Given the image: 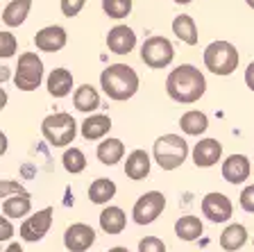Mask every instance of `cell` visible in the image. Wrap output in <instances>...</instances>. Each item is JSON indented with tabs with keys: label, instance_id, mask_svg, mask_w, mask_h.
<instances>
[{
	"label": "cell",
	"instance_id": "cell-1",
	"mask_svg": "<svg viewBox=\"0 0 254 252\" xmlns=\"http://www.w3.org/2000/svg\"><path fill=\"white\" fill-rule=\"evenodd\" d=\"M206 78L193 64H180L166 78V93L180 102V105H193L204 95Z\"/></svg>",
	"mask_w": 254,
	"mask_h": 252
},
{
	"label": "cell",
	"instance_id": "cell-2",
	"mask_svg": "<svg viewBox=\"0 0 254 252\" xmlns=\"http://www.w3.org/2000/svg\"><path fill=\"white\" fill-rule=\"evenodd\" d=\"M100 86L107 93V98L116 100V102H125V100L136 95L138 75L127 64H109L100 73Z\"/></svg>",
	"mask_w": 254,
	"mask_h": 252
},
{
	"label": "cell",
	"instance_id": "cell-3",
	"mask_svg": "<svg viewBox=\"0 0 254 252\" xmlns=\"http://www.w3.org/2000/svg\"><path fill=\"white\" fill-rule=\"evenodd\" d=\"M152 157L161 170H175L189 157V143L180 134H164L152 146Z\"/></svg>",
	"mask_w": 254,
	"mask_h": 252
},
{
	"label": "cell",
	"instance_id": "cell-4",
	"mask_svg": "<svg viewBox=\"0 0 254 252\" xmlns=\"http://www.w3.org/2000/svg\"><path fill=\"white\" fill-rule=\"evenodd\" d=\"M41 134L50 146L66 148L77 137V121H75L70 114H66V111L50 114V116H46L41 123Z\"/></svg>",
	"mask_w": 254,
	"mask_h": 252
},
{
	"label": "cell",
	"instance_id": "cell-5",
	"mask_svg": "<svg viewBox=\"0 0 254 252\" xmlns=\"http://www.w3.org/2000/svg\"><path fill=\"white\" fill-rule=\"evenodd\" d=\"M238 50L229 41H211L204 48V66L213 75H232L238 69Z\"/></svg>",
	"mask_w": 254,
	"mask_h": 252
},
{
	"label": "cell",
	"instance_id": "cell-6",
	"mask_svg": "<svg viewBox=\"0 0 254 252\" xmlns=\"http://www.w3.org/2000/svg\"><path fill=\"white\" fill-rule=\"evenodd\" d=\"M43 82V62L37 53H23L14 71V84L21 91H34Z\"/></svg>",
	"mask_w": 254,
	"mask_h": 252
},
{
	"label": "cell",
	"instance_id": "cell-7",
	"mask_svg": "<svg viewBox=\"0 0 254 252\" xmlns=\"http://www.w3.org/2000/svg\"><path fill=\"white\" fill-rule=\"evenodd\" d=\"M175 59V48L166 37H150L141 46V62L152 71L168 69Z\"/></svg>",
	"mask_w": 254,
	"mask_h": 252
},
{
	"label": "cell",
	"instance_id": "cell-8",
	"mask_svg": "<svg viewBox=\"0 0 254 252\" xmlns=\"http://www.w3.org/2000/svg\"><path fill=\"white\" fill-rule=\"evenodd\" d=\"M166 209V198L161 191H148L134 202L132 218L136 225H152Z\"/></svg>",
	"mask_w": 254,
	"mask_h": 252
},
{
	"label": "cell",
	"instance_id": "cell-9",
	"mask_svg": "<svg viewBox=\"0 0 254 252\" xmlns=\"http://www.w3.org/2000/svg\"><path fill=\"white\" fill-rule=\"evenodd\" d=\"M53 214H55L53 207H46V209L37 211V214L27 216L25 221L21 223V227H18V234H21L23 241H27V243L41 241L48 232H50V227H53Z\"/></svg>",
	"mask_w": 254,
	"mask_h": 252
},
{
	"label": "cell",
	"instance_id": "cell-10",
	"mask_svg": "<svg viewBox=\"0 0 254 252\" xmlns=\"http://www.w3.org/2000/svg\"><path fill=\"white\" fill-rule=\"evenodd\" d=\"M202 214L211 223H227L234 214V205L225 193L211 191L202 198Z\"/></svg>",
	"mask_w": 254,
	"mask_h": 252
},
{
	"label": "cell",
	"instance_id": "cell-11",
	"mask_svg": "<svg viewBox=\"0 0 254 252\" xmlns=\"http://www.w3.org/2000/svg\"><path fill=\"white\" fill-rule=\"evenodd\" d=\"M95 243V230L86 223H73L64 232V246L68 252H86Z\"/></svg>",
	"mask_w": 254,
	"mask_h": 252
},
{
	"label": "cell",
	"instance_id": "cell-12",
	"mask_svg": "<svg viewBox=\"0 0 254 252\" xmlns=\"http://www.w3.org/2000/svg\"><path fill=\"white\" fill-rule=\"evenodd\" d=\"M68 41V34L62 25H48L34 34V46L41 53H59Z\"/></svg>",
	"mask_w": 254,
	"mask_h": 252
},
{
	"label": "cell",
	"instance_id": "cell-13",
	"mask_svg": "<svg viewBox=\"0 0 254 252\" xmlns=\"http://www.w3.org/2000/svg\"><path fill=\"white\" fill-rule=\"evenodd\" d=\"M197 168H211L222 157V143L218 139H200L190 150Z\"/></svg>",
	"mask_w": 254,
	"mask_h": 252
},
{
	"label": "cell",
	"instance_id": "cell-14",
	"mask_svg": "<svg viewBox=\"0 0 254 252\" xmlns=\"http://www.w3.org/2000/svg\"><path fill=\"white\" fill-rule=\"evenodd\" d=\"M252 175V164L245 155H229L222 162V177L229 184H243Z\"/></svg>",
	"mask_w": 254,
	"mask_h": 252
},
{
	"label": "cell",
	"instance_id": "cell-15",
	"mask_svg": "<svg viewBox=\"0 0 254 252\" xmlns=\"http://www.w3.org/2000/svg\"><path fill=\"white\" fill-rule=\"evenodd\" d=\"M107 48L114 55H129L136 48V34L132 27L116 25L107 32Z\"/></svg>",
	"mask_w": 254,
	"mask_h": 252
},
{
	"label": "cell",
	"instance_id": "cell-16",
	"mask_svg": "<svg viewBox=\"0 0 254 252\" xmlns=\"http://www.w3.org/2000/svg\"><path fill=\"white\" fill-rule=\"evenodd\" d=\"M111 130V118L107 114H91L79 125V132L86 141H102Z\"/></svg>",
	"mask_w": 254,
	"mask_h": 252
},
{
	"label": "cell",
	"instance_id": "cell-17",
	"mask_svg": "<svg viewBox=\"0 0 254 252\" xmlns=\"http://www.w3.org/2000/svg\"><path fill=\"white\" fill-rule=\"evenodd\" d=\"M150 168H152V159L145 150H132L127 155V162H125V175L134 182H141L150 175Z\"/></svg>",
	"mask_w": 254,
	"mask_h": 252
},
{
	"label": "cell",
	"instance_id": "cell-18",
	"mask_svg": "<svg viewBox=\"0 0 254 252\" xmlns=\"http://www.w3.org/2000/svg\"><path fill=\"white\" fill-rule=\"evenodd\" d=\"M73 105L77 111L91 116L98 107H100V93H98V89H95L93 84H82V86H77L73 93Z\"/></svg>",
	"mask_w": 254,
	"mask_h": 252
},
{
	"label": "cell",
	"instance_id": "cell-19",
	"mask_svg": "<svg viewBox=\"0 0 254 252\" xmlns=\"http://www.w3.org/2000/svg\"><path fill=\"white\" fill-rule=\"evenodd\" d=\"M95 157H98L100 164H105V166H116V164L125 157V143H123L121 139H114V137L102 139V141L98 143Z\"/></svg>",
	"mask_w": 254,
	"mask_h": 252
},
{
	"label": "cell",
	"instance_id": "cell-20",
	"mask_svg": "<svg viewBox=\"0 0 254 252\" xmlns=\"http://www.w3.org/2000/svg\"><path fill=\"white\" fill-rule=\"evenodd\" d=\"M46 86H48V93L53 98H66L73 91V73L66 69L50 71V75L46 80Z\"/></svg>",
	"mask_w": 254,
	"mask_h": 252
},
{
	"label": "cell",
	"instance_id": "cell-21",
	"mask_svg": "<svg viewBox=\"0 0 254 252\" xmlns=\"http://www.w3.org/2000/svg\"><path fill=\"white\" fill-rule=\"evenodd\" d=\"M248 243V227L241 223H232L225 227V232L220 234V248L225 252H236Z\"/></svg>",
	"mask_w": 254,
	"mask_h": 252
},
{
	"label": "cell",
	"instance_id": "cell-22",
	"mask_svg": "<svg viewBox=\"0 0 254 252\" xmlns=\"http://www.w3.org/2000/svg\"><path fill=\"white\" fill-rule=\"evenodd\" d=\"M32 211V195L27 191L23 193H16V195H9L7 200H2V216L7 218H23Z\"/></svg>",
	"mask_w": 254,
	"mask_h": 252
},
{
	"label": "cell",
	"instance_id": "cell-23",
	"mask_svg": "<svg viewBox=\"0 0 254 252\" xmlns=\"http://www.w3.org/2000/svg\"><path fill=\"white\" fill-rule=\"evenodd\" d=\"M180 127L189 137H200V134H204V132L209 130V116L200 109H190V111H186V114H182Z\"/></svg>",
	"mask_w": 254,
	"mask_h": 252
},
{
	"label": "cell",
	"instance_id": "cell-24",
	"mask_svg": "<svg viewBox=\"0 0 254 252\" xmlns=\"http://www.w3.org/2000/svg\"><path fill=\"white\" fill-rule=\"evenodd\" d=\"M125 225H127V216H125V211H123L121 207L109 205V207L102 209L100 227H102L105 234H121V232L125 230Z\"/></svg>",
	"mask_w": 254,
	"mask_h": 252
},
{
	"label": "cell",
	"instance_id": "cell-25",
	"mask_svg": "<svg viewBox=\"0 0 254 252\" xmlns=\"http://www.w3.org/2000/svg\"><path fill=\"white\" fill-rule=\"evenodd\" d=\"M173 34L180 39L182 43H186V46H195L197 39H200V37H197L195 21H193L189 14L175 16V21H173Z\"/></svg>",
	"mask_w": 254,
	"mask_h": 252
},
{
	"label": "cell",
	"instance_id": "cell-26",
	"mask_svg": "<svg viewBox=\"0 0 254 252\" xmlns=\"http://www.w3.org/2000/svg\"><path fill=\"white\" fill-rule=\"evenodd\" d=\"M32 9V0H11L9 5L2 9V23L7 27H18L25 23L27 14Z\"/></svg>",
	"mask_w": 254,
	"mask_h": 252
},
{
	"label": "cell",
	"instance_id": "cell-27",
	"mask_svg": "<svg viewBox=\"0 0 254 252\" xmlns=\"http://www.w3.org/2000/svg\"><path fill=\"white\" fill-rule=\"evenodd\" d=\"M202 232H204V225H202V221L197 216H182V218H177V223H175V234H177V239H182V241H186V243L200 239Z\"/></svg>",
	"mask_w": 254,
	"mask_h": 252
},
{
	"label": "cell",
	"instance_id": "cell-28",
	"mask_svg": "<svg viewBox=\"0 0 254 252\" xmlns=\"http://www.w3.org/2000/svg\"><path fill=\"white\" fill-rule=\"evenodd\" d=\"M116 182L109 177H98L89 186V200L93 205H107L114 195H116Z\"/></svg>",
	"mask_w": 254,
	"mask_h": 252
},
{
	"label": "cell",
	"instance_id": "cell-29",
	"mask_svg": "<svg viewBox=\"0 0 254 252\" xmlns=\"http://www.w3.org/2000/svg\"><path fill=\"white\" fill-rule=\"evenodd\" d=\"M62 164L70 175H79L86 168V155L75 146L66 148V153H64V157H62Z\"/></svg>",
	"mask_w": 254,
	"mask_h": 252
},
{
	"label": "cell",
	"instance_id": "cell-30",
	"mask_svg": "<svg viewBox=\"0 0 254 252\" xmlns=\"http://www.w3.org/2000/svg\"><path fill=\"white\" fill-rule=\"evenodd\" d=\"M102 9H105V14L109 18L121 21L132 11V0H102Z\"/></svg>",
	"mask_w": 254,
	"mask_h": 252
},
{
	"label": "cell",
	"instance_id": "cell-31",
	"mask_svg": "<svg viewBox=\"0 0 254 252\" xmlns=\"http://www.w3.org/2000/svg\"><path fill=\"white\" fill-rule=\"evenodd\" d=\"M18 50V41L11 32H0V57H14Z\"/></svg>",
	"mask_w": 254,
	"mask_h": 252
},
{
	"label": "cell",
	"instance_id": "cell-32",
	"mask_svg": "<svg viewBox=\"0 0 254 252\" xmlns=\"http://www.w3.org/2000/svg\"><path fill=\"white\" fill-rule=\"evenodd\" d=\"M138 252H166V243L159 237H145L138 241Z\"/></svg>",
	"mask_w": 254,
	"mask_h": 252
},
{
	"label": "cell",
	"instance_id": "cell-33",
	"mask_svg": "<svg viewBox=\"0 0 254 252\" xmlns=\"http://www.w3.org/2000/svg\"><path fill=\"white\" fill-rule=\"evenodd\" d=\"M23 184L16 182V179H0V200H7L9 195L23 193Z\"/></svg>",
	"mask_w": 254,
	"mask_h": 252
},
{
	"label": "cell",
	"instance_id": "cell-34",
	"mask_svg": "<svg viewBox=\"0 0 254 252\" xmlns=\"http://www.w3.org/2000/svg\"><path fill=\"white\" fill-rule=\"evenodd\" d=\"M86 0H62V14L66 16V18H75V16L79 14V11L84 9Z\"/></svg>",
	"mask_w": 254,
	"mask_h": 252
},
{
	"label": "cell",
	"instance_id": "cell-35",
	"mask_svg": "<svg viewBox=\"0 0 254 252\" xmlns=\"http://www.w3.org/2000/svg\"><path fill=\"white\" fill-rule=\"evenodd\" d=\"M238 202H241V209L248 211V214H254V184H248L243 191H241V198H238Z\"/></svg>",
	"mask_w": 254,
	"mask_h": 252
},
{
	"label": "cell",
	"instance_id": "cell-36",
	"mask_svg": "<svg viewBox=\"0 0 254 252\" xmlns=\"http://www.w3.org/2000/svg\"><path fill=\"white\" fill-rule=\"evenodd\" d=\"M14 237V225L7 216H0V241H9Z\"/></svg>",
	"mask_w": 254,
	"mask_h": 252
},
{
	"label": "cell",
	"instance_id": "cell-37",
	"mask_svg": "<svg viewBox=\"0 0 254 252\" xmlns=\"http://www.w3.org/2000/svg\"><path fill=\"white\" fill-rule=\"evenodd\" d=\"M245 84H248L250 91H254V62H250L248 69H245Z\"/></svg>",
	"mask_w": 254,
	"mask_h": 252
},
{
	"label": "cell",
	"instance_id": "cell-38",
	"mask_svg": "<svg viewBox=\"0 0 254 252\" xmlns=\"http://www.w3.org/2000/svg\"><path fill=\"white\" fill-rule=\"evenodd\" d=\"M7 148H9V139H7L5 132H0V157L7 153Z\"/></svg>",
	"mask_w": 254,
	"mask_h": 252
},
{
	"label": "cell",
	"instance_id": "cell-39",
	"mask_svg": "<svg viewBox=\"0 0 254 252\" xmlns=\"http://www.w3.org/2000/svg\"><path fill=\"white\" fill-rule=\"evenodd\" d=\"M7 100H9V95H7V91L2 89V86H0V111L7 107Z\"/></svg>",
	"mask_w": 254,
	"mask_h": 252
},
{
	"label": "cell",
	"instance_id": "cell-40",
	"mask_svg": "<svg viewBox=\"0 0 254 252\" xmlns=\"http://www.w3.org/2000/svg\"><path fill=\"white\" fill-rule=\"evenodd\" d=\"M5 252H25V250H23V248H21V243H9Z\"/></svg>",
	"mask_w": 254,
	"mask_h": 252
},
{
	"label": "cell",
	"instance_id": "cell-41",
	"mask_svg": "<svg viewBox=\"0 0 254 252\" xmlns=\"http://www.w3.org/2000/svg\"><path fill=\"white\" fill-rule=\"evenodd\" d=\"M5 80H9V69H7V66H0V82H5Z\"/></svg>",
	"mask_w": 254,
	"mask_h": 252
},
{
	"label": "cell",
	"instance_id": "cell-42",
	"mask_svg": "<svg viewBox=\"0 0 254 252\" xmlns=\"http://www.w3.org/2000/svg\"><path fill=\"white\" fill-rule=\"evenodd\" d=\"M107 252H129V250L123 248V246H116V248H111V250H107Z\"/></svg>",
	"mask_w": 254,
	"mask_h": 252
},
{
	"label": "cell",
	"instance_id": "cell-43",
	"mask_svg": "<svg viewBox=\"0 0 254 252\" xmlns=\"http://www.w3.org/2000/svg\"><path fill=\"white\" fill-rule=\"evenodd\" d=\"M177 5H189V2H193V0H175Z\"/></svg>",
	"mask_w": 254,
	"mask_h": 252
},
{
	"label": "cell",
	"instance_id": "cell-44",
	"mask_svg": "<svg viewBox=\"0 0 254 252\" xmlns=\"http://www.w3.org/2000/svg\"><path fill=\"white\" fill-rule=\"evenodd\" d=\"M245 2H248V7H252L254 9V0H245Z\"/></svg>",
	"mask_w": 254,
	"mask_h": 252
},
{
	"label": "cell",
	"instance_id": "cell-45",
	"mask_svg": "<svg viewBox=\"0 0 254 252\" xmlns=\"http://www.w3.org/2000/svg\"><path fill=\"white\" fill-rule=\"evenodd\" d=\"M252 246H254V239H252Z\"/></svg>",
	"mask_w": 254,
	"mask_h": 252
}]
</instances>
